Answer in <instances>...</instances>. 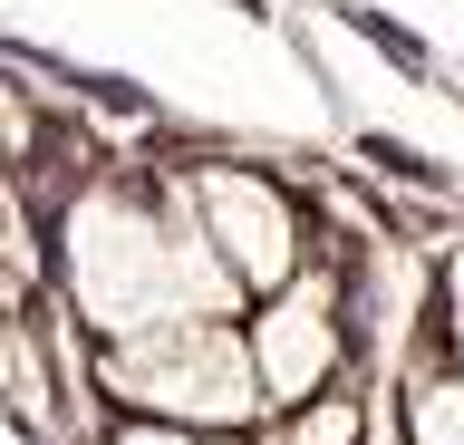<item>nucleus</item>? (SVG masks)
Wrapping results in <instances>:
<instances>
[{
  "mask_svg": "<svg viewBox=\"0 0 464 445\" xmlns=\"http://www.w3.org/2000/svg\"><path fill=\"white\" fill-rule=\"evenodd\" d=\"M455 358H464V262H455Z\"/></svg>",
  "mask_w": 464,
  "mask_h": 445,
  "instance_id": "8",
  "label": "nucleus"
},
{
  "mask_svg": "<svg viewBox=\"0 0 464 445\" xmlns=\"http://www.w3.org/2000/svg\"><path fill=\"white\" fill-rule=\"evenodd\" d=\"M290 445H358V407H348V397H319V407L290 426Z\"/></svg>",
  "mask_w": 464,
  "mask_h": 445,
  "instance_id": "6",
  "label": "nucleus"
},
{
  "mask_svg": "<svg viewBox=\"0 0 464 445\" xmlns=\"http://www.w3.org/2000/svg\"><path fill=\"white\" fill-rule=\"evenodd\" d=\"M97 378L136 416H174V426H242L271 397L252 339H232L223 320H165V329H136V339H107Z\"/></svg>",
  "mask_w": 464,
  "mask_h": 445,
  "instance_id": "2",
  "label": "nucleus"
},
{
  "mask_svg": "<svg viewBox=\"0 0 464 445\" xmlns=\"http://www.w3.org/2000/svg\"><path fill=\"white\" fill-rule=\"evenodd\" d=\"M416 445H464V378H435L416 397Z\"/></svg>",
  "mask_w": 464,
  "mask_h": 445,
  "instance_id": "5",
  "label": "nucleus"
},
{
  "mask_svg": "<svg viewBox=\"0 0 464 445\" xmlns=\"http://www.w3.org/2000/svg\"><path fill=\"white\" fill-rule=\"evenodd\" d=\"M232 262L213 252V233L194 223H155V204L136 194H97V204L68 213V300L107 339H136V329H165V320H213L232 310Z\"/></svg>",
  "mask_w": 464,
  "mask_h": 445,
  "instance_id": "1",
  "label": "nucleus"
},
{
  "mask_svg": "<svg viewBox=\"0 0 464 445\" xmlns=\"http://www.w3.org/2000/svg\"><path fill=\"white\" fill-rule=\"evenodd\" d=\"M116 445H242V426L223 436V426H174V416L155 426V416H136V426H116Z\"/></svg>",
  "mask_w": 464,
  "mask_h": 445,
  "instance_id": "7",
  "label": "nucleus"
},
{
  "mask_svg": "<svg viewBox=\"0 0 464 445\" xmlns=\"http://www.w3.org/2000/svg\"><path fill=\"white\" fill-rule=\"evenodd\" d=\"M252 358H261V387H271V407H310L319 387L339 378V358H348L339 281H329V271H310V281L271 291V300H261V320H252Z\"/></svg>",
  "mask_w": 464,
  "mask_h": 445,
  "instance_id": "4",
  "label": "nucleus"
},
{
  "mask_svg": "<svg viewBox=\"0 0 464 445\" xmlns=\"http://www.w3.org/2000/svg\"><path fill=\"white\" fill-rule=\"evenodd\" d=\"M194 213H203V233H213V252L232 262L242 291L271 300L300 281V213H290V194L271 175H203Z\"/></svg>",
  "mask_w": 464,
  "mask_h": 445,
  "instance_id": "3",
  "label": "nucleus"
}]
</instances>
